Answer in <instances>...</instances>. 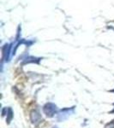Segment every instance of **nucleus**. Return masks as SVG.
Wrapping results in <instances>:
<instances>
[]
</instances>
